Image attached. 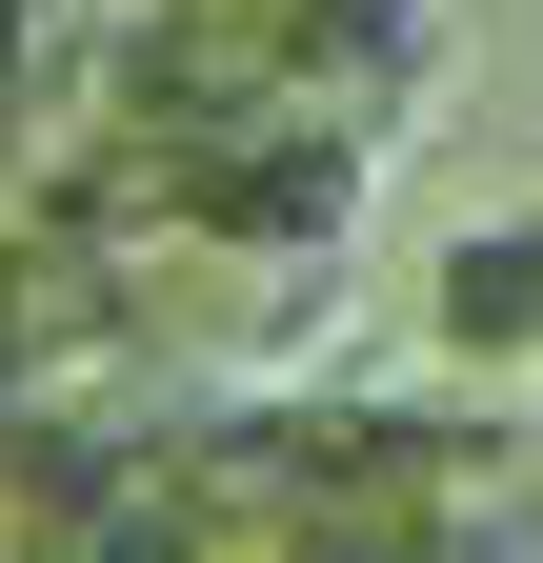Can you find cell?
Instances as JSON below:
<instances>
[{
    "label": "cell",
    "instance_id": "cell-1",
    "mask_svg": "<svg viewBox=\"0 0 543 563\" xmlns=\"http://www.w3.org/2000/svg\"><path fill=\"white\" fill-rule=\"evenodd\" d=\"M523 282H543V222H523V201H503V222H463V242H443V282H423L443 363H484V383H523Z\"/></svg>",
    "mask_w": 543,
    "mask_h": 563
}]
</instances>
